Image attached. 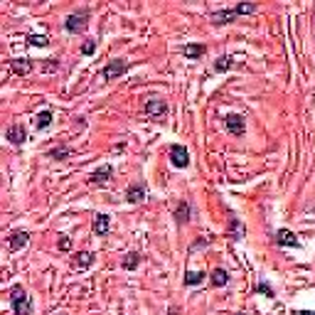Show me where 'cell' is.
Segmentation results:
<instances>
[{"label":"cell","mask_w":315,"mask_h":315,"mask_svg":"<svg viewBox=\"0 0 315 315\" xmlns=\"http://www.w3.org/2000/svg\"><path fill=\"white\" fill-rule=\"evenodd\" d=\"M89 10H79V13H72L67 20H64V27H67V32H72V35H79V32H84L86 30V20H89Z\"/></svg>","instance_id":"obj_3"},{"label":"cell","mask_w":315,"mask_h":315,"mask_svg":"<svg viewBox=\"0 0 315 315\" xmlns=\"http://www.w3.org/2000/svg\"><path fill=\"white\" fill-rule=\"evenodd\" d=\"M10 303H13L15 315H32V298L25 293L23 286H15L10 290Z\"/></svg>","instance_id":"obj_1"},{"label":"cell","mask_w":315,"mask_h":315,"mask_svg":"<svg viewBox=\"0 0 315 315\" xmlns=\"http://www.w3.org/2000/svg\"><path fill=\"white\" fill-rule=\"evenodd\" d=\"M108 214H96L94 217V232L99 234V236H106L108 234Z\"/></svg>","instance_id":"obj_14"},{"label":"cell","mask_w":315,"mask_h":315,"mask_svg":"<svg viewBox=\"0 0 315 315\" xmlns=\"http://www.w3.org/2000/svg\"><path fill=\"white\" fill-rule=\"evenodd\" d=\"M59 315H64V313H59Z\"/></svg>","instance_id":"obj_30"},{"label":"cell","mask_w":315,"mask_h":315,"mask_svg":"<svg viewBox=\"0 0 315 315\" xmlns=\"http://www.w3.org/2000/svg\"><path fill=\"white\" fill-rule=\"evenodd\" d=\"M59 249H62V251H69V249H72V241H69L67 236H62V239H59Z\"/></svg>","instance_id":"obj_27"},{"label":"cell","mask_w":315,"mask_h":315,"mask_svg":"<svg viewBox=\"0 0 315 315\" xmlns=\"http://www.w3.org/2000/svg\"><path fill=\"white\" fill-rule=\"evenodd\" d=\"M138 263H140V254H138V251H131V254H126V259H123V268L133 271Z\"/></svg>","instance_id":"obj_20"},{"label":"cell","mask_w":315,"mask_h":315,"mask_svg":"<svg viewBox=\"0 0 315 315\" xmlns=\"http://www.w3.org/2000/svg\"><path fill=\"white\" fill-rule=\"evenodd\" d=\"M52 121H54L52 111H42V113H37L35 126H37V131H45V128H50V126H52Z\"/></svg>","instance_id":"obj_16"},{"label":"cell","mask_w":315,"mask_h":315,"mask_svg":"<svg viewBox=\"0 0 315 315\" xmlns=\"http://www.w3.org/2000/svg\"><path fill=\"white\" fill-rule=\"evenodd\" d=\"M91 263H94V254H91V251H81L79 259H77V266H79V268H89Z\"/></svg>","instance_id":"obj_23"},{"label":"cell","mask_w":315,"mask_h":315,"mask_svg":"<svg viewBox=\"0 0 315 315\" xmlns=\"http://www.w3.org/2000/svg\"><path fill=\"white\" fill-rule=\"evenodd\" d=\"M27 45H30V47H47V45H50V40H47L45 35H37V32H35V35H30V37H27Z\"/></svg>","instance_id":"obj_22"},{"label":"cell","mask_w":315,"mask_h":315,"mask_svg":"<svg viewBox=\"0 0 315 315\" xmlns=\"http://www.w3.org/2000/svg\"><path fill=\"white\" fill-rule=\"evenodd\" d=\"M293 315H315V310H293Z\"/></svg>","instance_id":"obj_28"},{"label":"cell","mask_w":315,"mask_h":315,"mask_svg":"<svg viewBox=\"0 0 315 315\" xmlns=\"http://www.w3.org/2000/svg\"><path fill=\"white\" fill-rule=\"evenodd\" d=\"M165 113H168L165 99H160V96H150V99L145 101V116H148V118L160 121V118H165Z\"/></svg>","instance_id":"obj_2"},{"label":"cell","mask_w":315,"mask_h":315,"mask_svg":"<svg viewBox=\"0 0 315 315\" xmlns=\"http://www.w3.org/2000/svg\"><path fill=\"white\" fill-rule=\"evenodd\" d=\"M236 315H244V313H236Z\"/></svg>","instance_id":"obj_29"},{"label":"cell","mask_w":315,"mask_h":315,"mask_svg":"<svg viewBox=\"0 0 315 315\" xmlns=\"http://www.w3.org/2000/svg\"><path fill=\"white\" fill-rule=\"evenodd\" d=\"M145 197H148L145 183H135V185H131V187L126 190V200H128L131 205H138V202H143Z\"/></svg>","instance_id":"obj_7"},{"label":"cell","mask_w":315,"mask_h":315,"mask_svg":"<svg viewBox=\"0 0 315 315\" xmlns=\"http://www.w3.org/2000/svg\"><path fill=\"white\" fill-rule=\"evenodd\" d=\"M180 52H183L185 57H190V59H200V57L207 52V47H205V45H185Z\"/></svg>","instance_id":"obj_15"},{"label":"cell","mask_w":315,"mask_h":315,"mask_svg":"<svg viewBox=\"0 0 315 315\" xmlns=\"http://www.w3.org/2000/svg\"><path fill=\"white\" fill-rule=\"evenodd\" d=\"M239 15H241L239 5H236V8H229V10H217V13H212V23H214V25H227V23H232V20L239 18Z\"/></svg>","instance_id":"obj_8"},{"label":"cell","mask_w":315,"mask_h":315,"mask_svg":"<svg viewBox=\"0 0 315 315\" xmlns=\"http://www.w3.org/2000/svg\"><path fill=\"white\" fill-rule=\"evenodd\" d=\"M234 67V57H219L217 62H214V72H227V69H232Z\"/></svg>","instance_id":"obj_19"},{"label":"cell","mask_w":315,"mask_h":315,"mask_svg":"<svg viewBox=\"0 0 315 315\" xmlns=\"http://www.w3.org/2000/svg\"><path fill=\"white\" fill-rule=\"evenodd\" d=\"M128 72V62L126 59H111L104 69H101V79H106V81H111V79H118V77H123Z\"/></svg>","instance_id":"obj_4"},{"label":"cell","mask_w":315,"mask_h":315,"mask_svg":"<svg viewBox=\"0 0 315 315\" xmlns=\"http://www.w3.org/2000/svg\"><path fill=\"white\" fill-rule=\"evenodd\" d=\"M5 135H8V140H10L13 145H23V143L27 140V131H25V126H20V123H13Z\"/></svg>","instance_id":"obj_9"},{"label":"cell","mask_w":315,"mask_h":315,"mask_svg":"<svg viewBox=\"0 0 315 315\" xmlns=\"http://www.w3.org/2000/svg\"><path fill=\"white\" fill-rule=\"evenodd\" d=\"M205 281V273L202 271H187L185 273V286H200Z\"/></svg>","instance_id":"obj_18"},{"label":"cell","mask_w":315,"mask_h":315,"mask_svg":"<svg viewBox=\"0 0 315 315\" xmlns=\"http://www.w3.org/2000/svg\"><path fill=\"white\" fill-rule=\"evenodd\" d=\"M276 244H281V246H298V239H295L293 232L278 229V232H276Z\"/></svg>","instance_id":"obj_12"},{"label":"cell","mask_w":315,"mask_h":315,"mask_svg":"<svg viewBox=\"0 0 315 315\" xmlns=\"http://www.w3.org/2000/svg\"><path fill=\"white\" fill-rule=\"evenodd\" d=\"M170 160L175 168H187L190 165V153L185 145H173L170 148Z\"/></svg>","instance_id":"obj_5"},{"label":"cell","mask_w":315,"mask_h":315,"mask_svg":"<svg viewBox=\"0 0 315 315\" xmlns=\"http://www.w3.org/2000/svg\"><path fill=\"white\" fill-rule=\"evenodd\" d=\"M94 50H96V42L94 40H86L84 47H81V54H94Z\"/></svg>","instance_id":"obj_26"},{"label":"cell","mask_w":315,"mask_h":315,"mask_svg":"<svg viewBox=\"0 0 315 315\" xmlns=\"http://www.w3.org/2000/svg\"><path fill=\"white\" fill-rule=\"evenodd\" d=\"M69 153H72L69 148H54V150H50V158H54V160H64Z\"/></svg>","instance_id":"obj_24"},{"label":"cell","mask_w":315,"mask_h":315,"mask_svg":"<svg viewBox=\"0 0 315 315\" xmlns=\"http://www.w3.org/2000/svg\"><path fill=\"white\" fill-rule=\"evenodd\" d=\"M10 67H13V72H15V74H20V77H25V74H30V72L35 69V64H32L30 59H13V64H10Z\"/></svg>","instance_id":"obj_13"},{"label":"cell","mask_w":315,"mask_h":315,"mask_svg":"<svg viewBox=\"0 0 315 315\" xmlns=\"http://www.w3.org/2000/svg\"><path fill=\"white\" fill-rule=\"evenodd\" d=\"M256 293H261V295H266V298H273V295H276V293H273V288H271V286H268L266 281L256 286Z\"/></svg>","instance_id":"obj_25"},{"label":"cell","mask_w":315,"mask_h":315,"mask_svg":"<svg viewBox=\"0 0 315 315\" xmlns=\"http://www.w3.org/2000/svg\"><path fill=\"white\" fill-rule=\"evenodd\" d=\"M210 278H212V283H214L217 288H222V286H227V283H229V273H227L224 268H214Z\"/></svg>","instance_id":"obj_17"},{"label":"cell","mask_w":315,"mask_h":315,"mask_svg":"<svg viewBox=\"0 0 315 315\" xmlns=\"http://www.w3.org/2000/svg\"><path fill=\"white\" fill-rule=\"evenodd\" d=\"M224 126H227V131L232 135H244V131H246V123H244V118L239 113H229L224 118Z\"/></svg>","instance_id":"obj_6"},{"label":"cell","mask_w":315,"mask_h":315,"mask_svg":"<svg viewBox=\"0 0 315 315\" xmlns=\"http://www.w3.org/2000/svg\"><path fill=\"white\" fill-rule=\"evenodd\" d=\"M113 178V168L111 165H101L94 175H91V185H106Z\"/></svg>","instance_id":"obj_10"},{"label":"cell","mask_w":315,"mask_h":315,"mask_svg":"<svg viewBox=\"0 0 315 315\" xmlns=\"http://www.w3.org/2000/svg\"><path fill=\"white\" fill-rule=\"evenodd\" d=\"M27 241H30V234H27V232H13V234H10V239H8V244H10V249H13V251L25 249V246H27Z\"/></svg>","instance_id":"obj_11"},{"label":"cell","mask_w":315,"mask_h":315,"mask_svg":"<svg viewBox=\"0 0 315 315\" xmlns=\"http://www.w3.org/2000/svg\"><path fill=\"white\" fill-rule=\"evenodd\" d=\"M175 219H178L180 224L190 219V205H187V202H180V207L175 210Z\"/></svg>","instance_id":"obj_21"}]
</instances>
